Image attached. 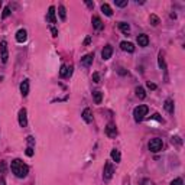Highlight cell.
Instances as JSON below:
<instances>
[{"label":"cell","mask_w":185,"mask_h":185,"mask_svg":"<svg viewBox=\"0 0 185 185\" xmlns=\"http://www.w3.org/2000/svg\"><path fill=\"white\" fill-rule=\"evenodd\" d=\"M149 22H151V25H152V26H158L161 20H159V18H158L156 14H151V18H149Z\"/></svg>","instance_id":"603a6c76"},{"label":"cell","mask_w":185,"mask_h":185,"mask_svg":"<svg viewBox=\"0 0 185 185\" xmlns=\"http://www.w3.org/2000/svg\"><path fill=\"white\" fill-rule=\"evenodd\" d=\"M59 75H61L62 78L68 77V66H66V65H61V70H59Z\"/></svg>","instance_id":"d4e9b609"},{"label":"cell","mask_w":185,"mask_h":185,"mask_svg":"<svg viewBox=\"0 0 185 185\" xmlns=\"http://www.w3.org/2000/svg\"><path fill=\"white\" fill-rule=\"evenodd\" d=\"M0 185H5V178H0Z\"/></svg>","instance_id":"f35d334b"},{"label":"cell","mask_w":185,"mask_h":185,"mask_svg":"<svg viewBox=\"0 0 185 185\" xmlns=\"http://www.w3.org/2000/svg\"><path fill=\"white\" fill-rule=\"evenodd\" d=\"M136 95H138L140 100H143L146 97V93H145V90H143L142 87H138V88H136Z\"/></svg>","instance_id":"cb8c5ba5"},{"label":"cell","mask_w":185,"mask_h":185,"mask_svg":"<svg viewBox=\"0 0 185 185\" xmlns=\"http://www.w3.org/2000/svg\"><path fill=\"white\" fill-rule=\"evenodd\" d=\"M171 185H182V179H181V178H176V179H174L171 182Z\"/></svg>","instance_id":"4dcf8cb0"},{"label":"cell","mask_w":185,"mask_h":185,"mask_svg":"<svg viewBox=\"0 0 185 185\" xmlns=\"http://www.w3.org/2000/svg\"><path fill=\"white\" fill-rule=\"evenodd\" d=\"M138 43H139V46H147V43H149V38H147V35H145V33L139 35V36H138Z\"/></svg>","instance_id":"2e32d148"},{"label":"cell","mask_w":185,"mask_h":185,"mask_svg":"<svg viewBox=\"0 0 185 185\" xmlns=\"http://www.w3.org/2000/svg\"><path fill=\"white\" fill-rule=\"evenodd\" d=\"M5 172H6V163L5 162H0V178H5Z\"/></svg>","instance_id":"4316f807"},{"label":"cell","mask_w":185,"mask_h":185,"mask_svg":"<svg viewBox=\"0 0 185 185\" xmlns=\"http://www.w3.org/2000/svg\"><path fill=\"white\" fill-rule=\"evenodd\" d=\"M19 124L22 127H26V124H28V111H26V109L19 110Z\"/></svg>","instance_id":"52a82bcc"},{"label":"cell","mask_w":185,"mask_h":185,"mask_svg":"<svg viewBox=\"0 0 185 185\" xmlns=\"http://www.w3.org/2000/svg\"><path fill=\"white\" fill-rule=\"evenodd\" d=\"M93 58H94V54H87V55H84V57L81 58V61H80V64L82 66H88L93 64Z\"/></svg>","instance_id":"9c48e42d"},{"label":"cell","mask_w":185,"mask_h":185,"mask_svg":"<svg viewBox=\"0 0 185 185\" xmlns=\"http://www.w3.org/2000/svg\"><path fill=\"white\" fill-rule=\"evenodd\" d=\"M0 58H2V62H7V59H9L7 42H6V41H2V42H0Z\"/></svg>","instance_id":"5b68a950"},{"label":"cell","mask_w":185,"mask_h":185,"mask_svg":"<svg viewBox=\"0 0 185 185\" xmlns=\"http://www.w3.org/2000/svg\"><path fill=\"white\" fill-rule=\"evenodd\" d=\"M58 13H59V18H61V20H65L66 19V9L64 7V6H59V7H58Z\"/></svg>","instance_id":"7402d4cb"},{"label":"cell","mask_w":185,"mask_h":185,"mask_svg":"<svg viewBox=\"0 0 185 185\" xmlns=\"http://www.w3.org/2000/svg\"><path fill=\"white\" fill-rule=\"evenodd\" d=\"M10 14V7H5V10H3V14H2V18L5 19V18H7Z\"/></svg>","instance_id":"f546056e"},{"label":"cell","mask_w":185,"mask_h":185,"mask_svg":"<svg viewBox=\"0 0 185 185\" xmlns=\"http://www.w3.org/2000/svg\"><path fill=\"white\" fill-rule=\"evenodd\" d=\"M86 5L90 7V9H94V3L93 2H90V0H86Z\"/></svg>","instance_id":"e575fe53"},{"label":"cell","mask_w":185,"mask_h":185,"mask_svg":"<svg viewBox=\"0 0 185 185\" xmlns=\"http://www.w3.org/2000/svg\"><path fill=\"white\" fill-rule=\"evenodd\" d=\"M93 82H95V84H99L100 82V74L99 72H94V74H93Z\"/></svg>","instance_id":"f1b7e54d"},{"label":"cell","mask_w":185,"mask_h":185,"mask_svg":"<svg viewBox=\"0 0 185 185\" xmlns=\"http://www.w3.org/2000/svg\"><path fill=\"white\" fill-rule=\"evenodd\" d=\"M147 106H138V107H136V109L133 110V117H135V122H142L143 120V117H145V116H146L147 114Z\"/></svg>","instance_id":"7a4b0ae2"},{"label":"cell","mask_w":185,"mask_h":185,"mask_svg":"<svg viewBox=\"0 0 185 185\" xmlns=\"http://www.w3.org/2000/svg\"><path fill=\"white\" fill-rule=\"evenodd\" d=\"M119 28H120V30H122L123 33H126V35L130 32V26H129L127 23H124V22H120V23H119Z\"/></svg>","instance_id":"44dd1931"},{"label":"cell","mask_w":185,"mask_h":185,"mask_svg":"<svg viewBox=\"0 0 185 185\" xmlns=\"http://www.w3.org/2000/svg\"><path fill=\"white\" fill-rule=\"evenodd\" d=\"M26 39H28V33H26V30H25V29L18 30V33H16V41L20 42V43H23Z\"/></svg>","instance_id":"8fae6325"},{"label":"cell","mask_w":185,"mask_h":185,"mask_svg":"<svg viewBox=\"0 0 185 185\" xmlns=\"http://www.w3.org/2000/svg\"><path fill=\"white\" fill-rule=\"evenodd\" d=\"M159 66H161L163 71H166V64H165V59H163V55H162V52L159 54Z\"/></svg>","instance_id":"484cf974"},{"label":"cell","mask_w":185,"mask_h":185,"mask_svg":"<svg viewBox=\"0 0 185 185\" xmlns=\"http://www.w3.org/2000/svg\"><path fill=\"white\" fill-rule=\"evenodd\" d=\"M10 169H12V172H13L18 178H25L29 172V166L26 165V163H23L20 159H14V161H12V163H10Z\"/></svg>","instance_id":"6da1fadb"},{"label":"cell","mask_w":185,"mask_h":185,"mask_svg":"<svg viewBox=\"0 0 185 185\" xmlns=\"http://www.w3.org/2000/svg\"><path fill=\"white\" fill-rule=\"evenodd\" d=\"M51 32H52V36H58V30H57L55 28L51 29Z\"/></svg>","instance_id":"8d00e7d4"},{"label":"cell","mask_w":185,"mask_h":185,"mask_svg":"<svg viewBox=\"0 0 185 185\" xmlns=\"http://www.w3.org/2000/svg\"><path fill=\"white\" fill-rule=\"evenodd\" d=\"M147 88H151V90H156V84H153V82H147Z\"/></svg>","instance_id":"1f68e13d"},{"label":"cell","mask_w":185,"mask_h":185,"mask_svg":"<svg viewBox=\"0 0 185 185\" xmlns=\"http://www.w3.org/2000/svg\"><path fill=\"white\" fill-rule=\"evenodd\" d=\"M114 3L119 7H124V6H127V0H114Z\"/></svg>","instance_id":"83f0119b"},{"label":"cell","mask_w":185,"mask_h":185,"mask_svg":"<svg viewBox=\"0 0 185 185\" xmlns=\"http://www.w3.org/2000/svg\"><path fill=\"white\" fill-rule=\"evenodd\" d=\"M114 174V169H113V165L110 163V162H107L104 165V169H103V179L104 181H110L111 179V176H113Z\"/></svg>","instance_id":"277c9868"},{"label":"cell","mask_w":185,"mask_h":185,"mask_svg":"<svg viewBox=\"0 0 185 185\" xmlns=\"http://www.w3.org/2000/svg\"><path fill=\"white\" fill-rule=\"evenodd\" d=\"M101 12L106 14V16H111L113 14V10H111V7H110L107 3H104V5H101Z\"/></svg>","instance_id":"ffe728a7"},{"label":"cell","mask_w":185,"mask_h":185,"mask_svg":"<svg viewBox=\"0 0 185 185\" xmlns=\"http://www.w3.org/2000/svg\"><path fill=\"white\" fill-rule=\"evenodd\" d=\"M90 42H91V38L88 36V38H86V41H84V45H88Z\"/></svg>","instance_id":"74e56055"},{"label":"cell","mask_w":185,"mask_h":185,"mask_svg":"<svg viewBox=\"0 0 185 185\" xmlns=\"http://www.w3.org/2000/svg\"><path fill=\"white\" fill-rule=\"evenodd\" d=\"M82 119H84V122L86 123H91L93 122V113H91L90 109H84V111H82Z\"/></svg>","instance_id":"5bb4252c"},{"label":"cell","mask_w":185,"mask_h":185,"mask_svg":"<svg viewBox=\"0 0 185 185\" xmlns=\"http://www.w3.org/2000/svg\"><path fill=\"white\" fill-rule=\"evenodd\" d=\"M33 142H35V140H33V138H32V136H29V138H28V143H29V145H30V147H32Z\"/></svg>","instance_id":"d590c367"},{"label":"cell","mask_w":185,"mask_h":185,"mask_svg":"<svg viewBox=\"0 0 185 185\" xmlns=\"http://www.w3.org/2000/svg\"><path fill=\"white\" fill-rule=\"evenodd\" d=\"M162 146H163V142H162V139H159V138H155L149 142V151H151V152H155V153L159 152L162 149Z\"/></svg>","instance_id":"3957f363"},{"label":"cell","mask_w":185,"mask_h":185,"mask_svg":"<svg viewBox=\"0 0 185 185\" xmlns=\"http://www.w3.org/2000/svg\"><path fill=\"white\" fill-rule=\"evenodd\" d=\"M163 107H165V110L168 111V113H174V100L171 99H168L165 100V104H163Z\"/></svg>","instance_id":"e0dca14e"},{"label":"cell","mask_w":185,"mask_h":185,"mask_svg":"<svg viewBox=\"0 0 185 185\" xmlns=\"http://www.w3.org/2000/svg\"><path fill=\"white\" fill-rule=\"evenodd\" d=\"M26 155H28V156H33V149L30 146L26 149Z\"/></svg>","instance_id":"d6a6232c"},{"label":"cell","mask_w":185,"mask_h":185,"mask_svg":"<svg viewBox=\"0 0 185 185\" xmlns=\"http://www.w3.org/2000/svg\"><path fill=\"white\" fill-rule=\"evenodd\" d=\"M120 48L126 51V52H133L135 51V45L132 42H127V41H123V42L120 43Z\"/></svg>","instance_id":"4fadbf2b"},{"label":"cell","mask_w":185,"mask_h":185,"mask_svg":"<svg viewBox=\"0 0 185 185\" xmlns=\"http://www.w3.org/2000/svg\"><path fill=\"white\" fill-rule=\"evenodd\" d=\"M106 135L109 136V138L114 139L117 136V127H116V124L114 123H109L106 126Z\"/></svg>","instance_id":"8992f818"},{"label":"cell","mask_w":185,"mask_h":185,"mask_svg":"<svg viewBox=\"0 0 185 185\" xmlns=\"http://www.w3.org/2000/svg\"><path fill=\"white\" fill-rule=\"evenodd\" d=\"M178 143V145H181V138L179 136H175V138H172V143Z\"/></svg>","instance_id":"836d02e7"},{"label":"cell","mask_w":185,"mask_h":185,"mask_svg":"<svg viewBox=\"0 0 185 185\" xmlns=\"http://www.w3.org/2000/svg\"><path fill=\"white\" fill-rule=\"evenodd\" d=\"M46 20L49 23H57V16H55V7H54V6H51V7L48 9Z\"/></svg>","instance_id":"30bf717a"},{"label":"cell","mask_w":185,"mask_h":185,"mask_svg":"<svg viewBox=\"0 0 185 185\" xmlns=\"http://www.w3.org/2000/svg\"><path fill=\"white\" fill-rule=\"evenodd\" d=\"M93 99H94V103L95 104H100L101 100H103V93L101 91H93Z\"/></svg>","instance_id":"ac0fdd59"},{"label":"cell","mask_w":185,"mask_h":185,"mask_svg":"<svg viewBox=\"0 0 185 185\" xmlns=\"http://www.w3.org/2000/svg\"><path fill=\"white\" fill-rule=\"evenodd\" d=\"M20 93L23 97L29 94V80H23L22 81V84H20Z\"/></svg>","instance_id":"9a60e30c"},{"label":"cell","mask_w":185,"mask_h":185,"mask_svg":"<svg viewBox=\"0 0 185 185\" xmlns=\"http://www.w3.org/2000/svg\"><path fill=\"white\" fill-rule=\"evenodd\" d=\"M111 54H113V46H111V45H106V46L103 48V51H101V57H103L104 61H107V59L111 58Z\"/></svg>","instance_id":"ba28073f"},{"label":"cell","mask_w":185,"mask_h":185,"mask_svg":"<svg viewBox=\"0 0 185 185\" xmlns=\"http://www.w3.org/2000/svg\"><path fill=\"white\" fill-rule=\"evenodd\" d=\"M91 23H93V26H94L95 30H101V29L104 28V25H103V22H101V19H100L99 16H94L93 20H91Z\"/></svg>","instance_id":"7c38bea8"},{"label":"cell","mask_w":185,"mask_h":185,"mask_svg":"<svg viewBox=\"0 0 185 185\" xmlns=\"http://www.w3.org/2000/svg\"><path fill=\"white\" fill-rule=\"evenodd\" d=\"M110 156H111V159H113L116 163L122 161V155H120V152L117 151V149H113V151H111V153H110Z\"/></svg>","instance_id":"d6986e66"}]
</instances>
